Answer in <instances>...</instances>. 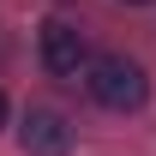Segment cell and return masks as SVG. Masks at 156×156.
Wrapping results in <instances>:
<instances>
[{
    "mask_svg": "<svg viewBox=\"0 0 156 156\" xmlns=\"http://www.w3.org/2000/svg\"><path fill=\"white\" fill-rule=\"evenodd\" d=\"M42 66L54 78H72L78 66H84V30L66 24V18H48L42 24Z\"/></svg>",
    "mask_w": 156,
    "mask_h": 156,
    "instance_id": "3",
    "label": "cell"
},
{
    "mask_svg": "<svg viewBox=\"0 0 156 156\" xmlns=\"http://www.w3.org/2000/svg\"><path fill=\"white\" fill-rule=\"evenodd\" d=\"M18 144H24V156H66L72 150V120L60 108H30L18 126Z\"/></svg>",
    "mask_w": 156,
    "mask_h": 156,
    "instance_id": "2",
    "label": "cell"
},
{
    "mask_svg": "<svg viewBox=\"0 0 156 156\" xmlns=\"http://www.w3.org/2000/svg\"><path fill=\"white\" fill-rule=\"evenodd\" d=\"M0 126H6V96H0Z\"/></svg>",
    "mask_w": 156,
    "mask_h": 156,
    "instance_id": "5",
    "label": "cell"
},
{
    "mask_svg": "<svg viewBox=\"0 0 156 156\" xmlns=\"http://www.w3.org/2000/svg\"><path fill=\"white\" fill-rule=\"evenodd\" d=\"M120 6H150V0H120Z\"/></svg>",
    "mask_w": 156,
    "mask_h": 156,
    "instance_id": "4",
    "label": "cell"
},
{
    "mask_svg": "<svg viewBox=\"0 0 156 156\" xmlns=\"http://www.w3.org/2000/svg\"><path fill=\"white\" fill-rule=\"evenodd\" d=\"M90 96H96L102 108H114V114H132V108H144V96H150V78H144L138 60L102 54L96 66H90Z\"/></svg>",
    "mask_w": 156,
    "mask_h": 156,
    "instance_id": "1",
    "label": "cell"
}]
</instances>
